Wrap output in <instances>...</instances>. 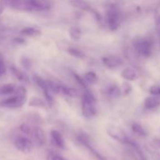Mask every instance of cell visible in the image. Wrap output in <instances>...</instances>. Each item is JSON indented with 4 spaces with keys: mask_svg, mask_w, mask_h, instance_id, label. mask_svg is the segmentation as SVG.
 <instances>
[{
    "mask_svg": "<svg viewBox=\"0 0 160 160\" xmlns=\"http://www.w3.org/2000/svg\"><path fill=\"white\" fill-rule=\"evenodd\" d=\"M12 9L20 11H41L48 10L52 8V2L45 0H9L5 2Z\"/></svg>",
    "mask_w": 160,
    "mask_h": 160,
    "instance_id": "obj_1",
    "label": "cell"
},
{
    "mask_svg": "<svg viewBox=\"0 0 160 160\" xmlns=\"http://www.w3.org/2000/svg\"><path fill=\"white\" fill-rule=\"evenodd\" d=\"M27 90L25 88H17V90L14 92L13 95L0 101V107L9 108V109H15L20 108L26 102L27 100Z\"/></svg>",
    "mask_w": 160,
    "mask_h": 160,
    "instance_id": "obj_2",
    "label": "cell"
},
{
    "mask_svg": "<svg viewBox=\"0 0 160 160\" xmlns=\"http://www.w3.org/2000/svg\"><path fill=\"white\" fill-rule=\"evenodd\" d=\"M133 45L138 54L142 57L148 58L152 54L154 42L151 37L136 38L133 42Z\"/></svg>",
    "mask_w": 160,
    "mask_h": 160,
    "instance_id": "obj_3",
    "label": "cell"
},
{
    "mask_svg": "<svg viewBox=\"0 0 160 160\" xmlns=\"http://www.w3.org/2000/svg\"><path fill=\"white\" fill-rule=\"evenodd\" d=\"M82 113L85 118H92L96 114L95 98L92 92L89 91L83 95L82 98Z\"/></svg>",
    "mask_w": 160,
    "mask_h": 160,
    "instance_id": "obj_4",
    "label": "cell"
},
{
    "mask_svg": "<svg viewBox=\"0 0 160 160\" xmlns=\"http://www.w3.org/2000/svg\"><path fill=\"white\" fill-rule=\"evenodd\" d=\"M106 23L108 28L112 31H115L120 28L121 23V15L120 11L117 6H109L106 11Z\"/></svg>",
    "mask_w": 160,
    "mask_h": 160,
    "instance_id": "obj_5",
    "label": "cell"
},
{
    "mask_svg": "<svg viewBox=\"0 0 160 160\" xmlns=\"http://www.w3.org/2000/svg\"><path fill=\"white\" fill-rule=\"evenodd\" d=\"M107 134L110 138L114 140L117 141L118 142L124 145H131L132 140L130 139L128 134L122 128L117 126H109L107 128Z\"/></svg>",
    "mask_w": 160,
    "mask_h": 160,
    "instance_id": "obj_6",
    "label": "cell"
},
{
    "mask_svg": "<svg viewBox=\"0 0 160 160\" xmlns=\"http://www.w3.org/2000/svg\"><path fill=\"white\" fill-rule=\"evenodd\" d=\"M78 140L79 141L80 143L82 145H84L85 148H87L88 149V151L90 152L91 154L94 156L96 160H108L105 156H103L102 155L100 154L98 151H96V149H95V148L93 147L92 144H91L90 140H89L88 137L87 136V134H84V133H81L79 134L77 137Z\"/></svg>",
    "mask_w": 160,
    "mask_h": 160,
    "instance_id": "obj_7",
    "label": "cell"
},
{
    "mask_svg": "<svg viewBox=\"0 0 160 160\" xmlns=\"http://www.w3.org/2000/svg\"><path fill=\"white\" fill-rule=\"evenodd\" d=\"M14 145L19 151L25 154L31 152L34 147L32 142L23 136H18L14 140Z\"/></svg>",
    "mask_w": 160,
    "mask_h": 160,
    "instance_id": "obj_8",
    "label": "cell"
},
{
    "mask_svg": "<svg viewBox=\"0 0 160 160\" xmlns=\"http://www.w3.org/2000/svg\"><path fill=\"white\" fill-rule=\"evenodd\" d=\"M34 81H35L37 85L40 88L41 90L43 92L45 99H46L48 105L49 106H52L53 98L51 94H50V90L48 87V84H47V81H45V80L42 79L41 77L38 76V75H34Z\"/></svg>",
    "mask_w": 160,
    "mask_h": 160,
    "instance_id": "obj_9",
    "label": "cell"
},
{
    "mask_svg": "<svg viewBox=\"0 0 160 160\" xmlns=\"http://www.w3.org/2000/svg\"><path fill=\"white\" fill-rule=\"evenodd\" d=\"M31 136H32L34 142L39 146L45 145L46 143V136L43 130L39 127H34L32 129Z\"/></svg>",
    "mask_w": 160,
    "mask_h": 160,
    "instance_id": "obj_10",
    "label": "cell"
},
{
    "mask_svg": "<svg viewBox=\"0 0 160 160\" xmlns=\"http://www.w3.org/2000/svg\"><path fill=\"white\" fill-rule=\"evenodd\" d=\"M102 62L106 67L109 69H115L120 67L123 64V61L120 57L116 56H108L102 58Z\"/></svg>",
    "mask_w": 160,
    "mask_h": 160,
    "instance_id": "obj_11",
    "label": "cell"
},
{
    "mask_svg": "<svg viewBox=\"0 0 160 160\" xmlns=\"http://www.w3.org/2000/svg\"><path fill=\"white\" fill-rule=\"evenodd\" d=\"M51 138L52 142L57 148H60V149L64 148V147H65V142H64L62 136L61 135L59 131H56V130H52L51 131Z\"/></svg>",
    "mask_w": 160,
    "mask_h": 160,
    "instance_id": "obj_12",
    "label": "cell"
},
{
    "mask_svg": "<svg viewBox=\"0 0 160 160\" xmlns=\"http://www.w3.org/2000/svg\"><path fill=\"white\" fill-rule=\"evenodd\" d=\"M144 106L147 109H154L160 106V97L149 96L145 99Z\"/></svg>",
    "mask_w": 160,
    "mask_h": 160,
    "instance_id": "obj_13",
    "label": "cell"
},
{
    "mask_svg": "<svg viewBox=\"0 0 160 160\" xmlns=\"http://www.w3.org/2000/svg\"><path fill=\"white\" fill-rule=\"evenodd\" d=\"M10 70L12 72V73L13 74V76L17 78L18 81H21V82H24L26 84H28L30 82L29 78H28V75L23 72L22 70H20V69L17 68L16 67H10Z\"/></svg>",
    "mask_w": 160,
    "mask_h": 160,
    "instance_id": "obj_14",
    "label": "cell"
},
{
    "mask_svg": "<svg viewBox=\"0 0 160 160\" xmlns=\"http://www.w3.org/2000/svg\"><path fill=\"white\" fill-rule=\"evenodd\" d=\"M121 77L125 79L126 81H135V80L138 79V75L137 72L132 68H125L124 70L122 71L121 73Z\"/></svg>",
    "mask_w": 160,
    "mask_h": 160,
    "instance_id": "obj_15",
    "label": "cell"
},
{
    "mask_svg": "<svg viewBox=\"0 0 160 160\" xmlns=\"http://www.w3.org/2000/svg\"><path fill=\"white\" fill-rule=\"evenodd\" d=\"M21 34L24 36H28V37H38L42 34V31L37 28L28 27L22 30Z\"/></svg>",
    "mask_w": 160,
    "mask_h": 160,
    "instance_id": "obj_16",
    "label": "cell"
},
{
    "mask_svg": "<svg viewBox=\"0 0 160 160\" xmlns=\"http://www.w3.org/2000/svg\"><path fill=\"white\" fill-rule=\"evenodd\" d=\"M17 88L14 84H3L0 87V95H8L14 94Z\"/></svg>",
    "mask_w": 160,
    "mask_h": 160,
    "instance_id": "obj_17",
    "label": "cell"
},
{
    "mask_svg": "<svg viewBox=\"0 0 160 160\" xmlns=\"http://www.w3.org/2000/svg\"><path fill=\"white\" fill-rule=\"evenodd\" d=\"M70 4L72 6L75 8H78V9H81V10L84 11H92V8L88 2L84 1H79V0H76V1H71L70 2Z\"/></svg>",
    "mask_w": 160,
    "mask_h": 160,
    "instance_id": "obj_18",
    "label": "cell"
},
{
    "mask_svg": "<svg viewBox=\"0 0 160 160\" xmlns=\"http://www.w3.org/2000/svg\"><path fill=\"white\" fill-rule=\"evenodd\" d=\"M106 94H107L108 96H109L110 98H117L121 94V89L119 88V86H117V84H111L108 87L107 90H106Z\"/></svg>",
    "mask_w": 160,
    "mask_h": 160,
    "instance_id": "obj_19",
    "label": "cell"
},
{
    "mask_svg": "<svg viewBox=\"0 0 160 160\" xmlns=\"http://www.w3.org/2000/svg\"><path fill=\"white\" fill-rule=\"evenodd\" d=\"M131 129L132 131L135 134H137L138 136H140V137H145L147 136V132L145 130V128L138 123H134L131 126Z\"/></svg>",
    "mask_w": 160,
    "mask_h": 160,
    "instance_id": "obj_20",
    "label": "cell"
},
{
    "mask_svg": "<svg viewBox=\"0 0 160 160\" xmlns=\"http://www.w3.org/2000/svg\"><path fill=\"white\" fill-rule=\"evenodd\" d=\"M83 78L87 84H94L98 81V76L94 71L87 72Z\"/></svg>",
    "mask_w": 160,
    "mask_h": 160,
    "instance_id": "obj_21",
    "label": "cell"
},
{
    "mask_svg": "<svg viewBox=\"0 0 160 160\" xmlns=\"http://www.w3.org/2000/svg\"><path fill=\"white\" fill-rule=\"evenodd\" d=\"M29 106L37 108H45L46 107V104H45V101L42 100L41 98H39V97H32L30 99Z\"/></svg>",
    "mask_w": 160,
    "mask_h": 160,
    "instance_id": "obj_22",
    "label": "cell"
},
{
    "mask_svg": "<svg viewBox=\"0 0 160 160\" xmlns=\"http://www.w3.org/2000/svg\"><path fill=\"white\" fill-rule=\"evenodd\" d=\"M67 52L70 56H73V57L77 58V59H85L86 56L81 50L78 49L77 48H73V47H70L67 48Z\"/></svg>",
    "mask_w": 160,
    "mask_h": 160,
    "instance_id": "obj_23",
    "label": "cell"
},
{
    "mask_svg": "<svg viewBox=\"0 0 160 160\" xmlns=\"http://www.w3.org/2000/svg\"><path fill=\"white\" fill-rule=\"evenodd\" d=\"M70 36L72 40L78 41L81 37V31L78 27H72L70 29Z\"/></svg>",
    "mask_w": 160,
    "mask_h": 160,
    "instance_id": "obj_24",
    "label": "cell"
},
{
    "mask_svg": "<svg viewBox=\"0 0 160 160\" xmlns=\"http://www.w3.org/2000/svg\"><path fill=\"white\" fill-rule=\"evenodd\" d=\"M20 129L23 134H27V135H31V132H32L33 128L30 126L29 124H28V123H22V124L20 125Z\"/></svg>",
    "mask_w": 160,
    "mask_h": 160,
    "instance_id": "obj_25",
    "label": "cell"
},
{
    "mask_svg": "<svg viewBox=\"0 0 160 160\" xmlns=\"http://www.w3.org/2000/svg\"><path fill=\"white\" fill-rule=\"evenodd\" d=\"M73 77H74L75 80L78 81V83L79 84L80 86H81L83 88H86L88 87V84H86V82L84 81V78H81L80 75H78V73H73Z\"/></svg>",
    "mask_w": 160,
    "mask_h": 160,
    "instance_id": "obj_26",
    "label": "cell"
},
{
    "mask_svg": "<svg viewBox=\"0 0 160 160\" xmlns=\"http://www.w3.org/2000/svg\"><path fill=\"white\" fill-rule=\"evenodd\" d=\"M150 94L153 96L160 97V86L159 85H153L149 89Z\"/></svg>",
    "mask_w": 160,
    "mask_h": 160,
    "instance_id": "obj_27",
    "label": "cell"
},
{
    "mask_svg": "<svg viewBox=\"0 0 160 160\" xmlns=\"http://www.w3.org/2000/svg\"><path fill=\"white\" fill-rule=\"evenodd\" d=\"M47 160H66L63 157L55 152H50L47 156Z\"/></svg>",
    "mask_w": 160,
    "mask_h": 160,
    "instance_id": "obj_28",
    "label": "cell"
},
{
    "mask_svg": "<svg viewBox=\"0 0 160 160\" xmlns=\"http://www.w3.org/2000/svg\"><path fill=\"white\" fill-rule=\"evenodd\" d=\"M156 31H157L158 37H159V44H160V15H157L156 17Z\"/></svg>",
    "mask_w": 160,
    "mask_h": 160,
    "instance_id": "obj_29",
    "label": "cell"
},
{
    "mask_svg": "<svg viewBox=\"0 0 160 160\" xmlns=\"http://www.w3.org/2000/svg\"><path fill=\"white\" fill-rule=\"evenodd\" d=\"M5 72H6V66H5L1 54H0V76L2 75Z\"/></svg>",
    "mask_w": 160,
    "mask_h": 160,
    "instance_id": "obj_30",
    "label": "cell"
},
{
    "mask_svg": "<svg viewBox=\"0 0 160 160\" xmlns=\"http://www.w3.org/2000/svg\"><path fill=\"white\" fill-rule=\"evenodd\" d=\"M131 91V86L128 83H125L123 84V93L125 95H128Z\"/></svg>",
    "mask_w": 160,
    "mask_h": 160,
    "instance_id": "obj_31",
    "label": "cell"
},
{
    "mask_svg": "<svg viewBox=\"0 0 160 160\" xmlns=\"http://www.w3.org/2000/svg\"><path fill=\"white\" fill-rule=\"evenodd\" d=\"M22 64H23V67L28 69L31 67V61H30V59H28V58H23V59H22Z\"/></svg>",
    "mask_w": 160,
    "mask_h": 160,
    "instance_id": "obj_32",
    "label": "cell"
},
{
    "mask_svg": "<svg viewBox=\"0 0 160 160\" xmlns=\"http://www.w3.org/2000/svg\"><path fill=\"white\" fill-rule=\"evenodd\" d=\"M153 143L155 144L156 146H157L158 148H160V138H156L153 140Z\"/></svg>",
    "mask_w": 160,
    "mask_h": 160,
    "instance_id": "obj_33",
    "label": "cell"
},
{
    "mask_svg": "<svg viewBox=\"0 0 160 160\" xmlns=\"http://www.w3.org/2000/svg\"><path fill=\"white\" fill-rule=\"evenodd\" d=\"M4 7H5V2L0 1V14L3 12Z\"/></svg>",
    "mask_w": 160,
    "mask_h": 160,
    "instance_id": "obj_34",
    "label": "cell"
},
{
    "mask_svg": "<svg viewBox=\"0 0 160 160\" xmlns=\"http://www.w3.org/2000/svg\"><path fill=\"white\" fill-rule=\"evenodd\" d=\"M15 41L17 42V43H20V44H22V43H23V42H24V40H23V39H22V38H16Z\"/></svg>",
    "mask_w": 160,
    "mask_h": 160,
    "instance_id": "obj_35",
    "label": "cell"
}]
</instances>
